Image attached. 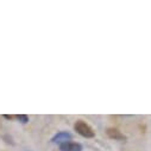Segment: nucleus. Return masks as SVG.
<instances>
[{"label":"nucleus","mask_w":151,"mask_h":151,"mask_svg":"<svg viewBox=\"0 0 151 151\" xmlns=\"http://www.w3.org/2000/svg\"><path fill=\"white\" fill-rule=\"evenodd\" d=\"M17 119H18V122H20L22 124H26V123L29 122V117H27L26 114H18V116H17Z\"/></svg>","instance_id":"nucleus-5"},{"label":"nucleus","mask_w":151,"mask_h":151,"mask_svg":"<svg viewBox=\"0 0 151 151\" xmlns=\"http://www.w3.org/2000/svg\"><path fill=\"white\" fill-rule=\"evenodd\" d=\"M60 150L61 151H82V146L80 143L76 142H65L63 144L60 145Z\"/></svg>","instance_id":"nucleus-2"},{"label":"nucleus","mask_w":151,"mask_h":151,"mask_svg":"<svg viewBox=\"0 0 151 151\" xmlns=\"http://www.w3.org/2000/svg\"><path fill=\"white\" fill-rule=\"evenodd\" d=\"M74 129H75V131H76L80 136L86 137V138H93L95 136V132L92 129V126L88 125L83 120H78L76 123L74 124Z\"/></svg>","instance_id":"nucleus-1"},{"label":"nucleus","mask_w":151,"mask_h":151,"mask_svg":"<svg viewBox=\"0 0 151 151\" xmlns=\"http://www.w3.org/2000/svg\"><path fill=\"white\" fill-rule=\"evenodd\" d=\"M4 118H6V119H10V120H11V119H13V116H7V114H5V116H4Z\"/></svg>","instance_id":"nucleus-6"},{"label":"nucleus","mask_w":151,"mask_h":151,"mask_svg":"<svg viewBox=\"0 0 151 151\" xmlns=\"http://www.w3.org/2000/svg\"><path fill=\"white\" fill-rule=\"evenodd\" d=\"M106 133H107V136H108L111 139H114V140H124V139L126 138L124 133H122L118 129H114V127L107 129Z\"/></svg>","instance_id":"nucleus-3"},{"label":"nucleus","mask_w":151,"mask_h":151,"mask_svg":"<svg viewBox=\"0 0 151 151\" xmlns=\"http://www.w3.org/2000/svg\"><path fill=\"white\" fill-rule=\"evenodd\" d=\"M71 139V134L69 133V132H64V131H62V132H58L54 138H52V143H57V144H63V143H65V142H69Z\"/></svg>","instance_id":"nucleus-4"}]
</instances>
